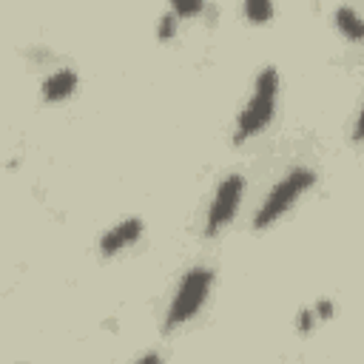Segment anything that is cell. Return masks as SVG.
Masks as SVG:
<instances>
[{
  "mask_svg": "<svg viewBox=\"0 0 364 364\" xmlns=\"http://www.w3.org/2000/svg\"><path fill=\"white\" fill-rule=\"evenodd\" d=\"M276 97H279V71L274 66H265L256 74L254 83V97L245 103V108L236 117V128H234V143L242 145L251 137H256L259 131H265L271 125L274 114H276Z\"/></svg>",
  "mask_w": 364,
  "mask_h": 364,
  "instance_id": "6da1fadb",
  "label": "cell"
},
{
  "mask_svg": "<svg viewBox=\"0 0 364 364\" xmlns=\"http://www.w3.org/2000/svg\"><path fill=\"white\" fill-rule=\"evenodd\" d=\"M210 284H214V271H210V267H205V265L191 267V271L182 276L174 299L168 304L165 330L180 328V324L191 321L202 311V304L208 302V293H210Z\"/></svg>",
  "mask_w": 364,
  "mask_h": 364,
  "instance_id": "7a4b0ae2",
  "label": "cell"
},
{
  "mask_svg": "<svg viewBox=\"0 0 364 364\" xmlns=\"http://www.w3.org/2000/svg\"><path fill=\"white\" fill-rule=\"evenodd\" d=\"M316 182V174L311 168H293V171H287V174L271 188V194H267L256 210V217H254V228H271L284 210H291L304 191H311Z\"/></svg>",
  "mask_w": 364,
  "mask_h": 364,
  "instance_id": "3957f363",
  "label": "cell"
},
{
  "mask_svg": "<svg viewBox=\"0 0 364 364\" xmlns=\"http://www.w3.org/2000/svg\"><path fill=\"white\" fill-rule=\"evenodd\" d=\"M242 194H245V177L242 174H228L219 182L214 199H210L208 217H205V236H217L225 225L234 222L239 202H242Z\"/></svg>",
  "mask_w": 364,
  "mask_h": 364,
  "instance_id": "277c9868",
  "label": "cell"
},
{
  "mask_svg": "<svg viewBox=\"0 0 364 364\" xmlns=\"http://www.w3.org/2000/svg\"><path fill=\"white\" fill-rule=\"evenodd\" d=\"M140 236H143V219L128 217L117 225H111L108 231L100 236V251H103V256H114V254L125 251L128 245H134Z\"/></svg>",
  "mask_w": 364,
  "mask_h": 364,
  "instance_id": "5b68a950",
  "label": "cell"
},
{
  "mask_svg": "<svg viewBox=\"0 0 364 364\" xmlns=\"http://www.w3.org/2000/svg\"><path fill=\"white\" fill-rule=\"evenodd\" d=\"M74 88H77V71L74 69H57L43 80V100L49 103H60L69 100Z\"/></svg>",
  "mask_w": 364,
  "mask_h": 364,
  "instance_id": "8992f818",
  "label": "cell"
},
{
  "mask_svg": "<svg viewBox=\"0 0 364 364\" xmlns=\"http://www.w3.org/2000/svg\"><path fill=\"white\" fill-rule=\"evenodd\" d=\"M336 26L356 43L364 37V23H361V17H359V12L353 6H339L336 9Z\"/></svg>",
  "mask_w": 364,
  "mask_h": 364,
  "instance_id": "52a82bcc",
  "label": "cell"
},
{
  "mask_svg": "<svg viewBox=\"0 0 364 364\" xmlns=\"http://www.w3.org/2000/svg\"><path fill=\"white\" fill-rule=\"evenodd\" d=\"M274 3H267V0H245V14L251 17V23H265L274 17Z\"/></svg>",
  "mask_w": 364,
  "mask_h": 364,
  "instance_id": "ba28073f",
  "label": "cell"
},
{
  "mask_svg": "<svg viewBox=\"0 0 364 364\" xmlns=\"http://www.w3.org/2000/svg\"><path fill=\"white\" fill-rule=\"evenodd\" d=\"M180 23L182 21H180L174 12H165L160 21H157V37H160V40H174L177 32H180Z\"/></svg>",
  "mask_w": 364,
  "mask_h": 364,
  "instance_id": "9c48e42d",
  "label": "cell"
},
{
  "mask_svg": "<svg viewBox=\"0 0 364 364\" xmlns=\"http://www.w3.org/2000/svg\"><path fill=\"white\" fill-rule=\"evenodd\" d=\"M171 12L182 21V17H194V14L205 12V3L202 0H174V3H171Z\"/></svg>",
  "mask_w": 364,
  "mask_h": 364,
  "instance_id": "30bf717a",
  "label": "cell"
},
{
  "mask_svg": "<svg viewBox=\"0 0 364 364\" xmlns=\"http://www.w3.org/2000/svg\"><path fill=\"white\" fill-rule=\"evenodd\" d=\"M316 324H319V319H316L313 311H302L299 319H296V330H299V333H311Z\"/></svg>",
  "mask_w": 364,
  "mask_h": 364,
  "instance_id": "8fae6325",
  "label": "cell"
},
{
  "mask_svg": "<svg viewBox=\"0 0 364 364\" xmlns=\"http://www.w3.org/2000/svg\"><path fill=\"white\" fill-rule=\"evenodd\" d=\"M313 313H316L319 321H328V319L333 316V302H330V299H319V304L313 308Z\"/></svg>",
  "mask_w": 364,
  "mask_h": 364,
  "instance_id": "7c38bea8",
  "label": "cell"
},
{
  "mask_svg": "<svg viewBox=\"0 0 364 364\" xmlns=\"http://www.w3.org/2000/svg\"><path fill=\"white\" fill-rule=\"evenodd\" d=\"M134 364H162V356L160 353H145V356H140Z\"/></svg>",
  "mask_w": 364,
  "mask_h": 364,
  "instance_id": "4fadbf2b",
  "label": "cell"
}]
</instances>
